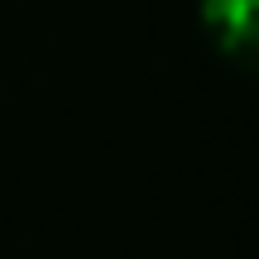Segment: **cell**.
Wrapping results in <instances>:
<instances>
[{"mask_svg":"<svg viewBox=\"0 0 259 259\" xmlns=\"http://www.w3.org/2000/svg\"><path fill=\"white\" fill-rule=\"evenodd\" d=\"M206 38L245 72H259V0H202Z\"/></svg>","mask_w":259,"mask_h":259,"instance_id":"cell-1","label":"cell"}]
</instances>
